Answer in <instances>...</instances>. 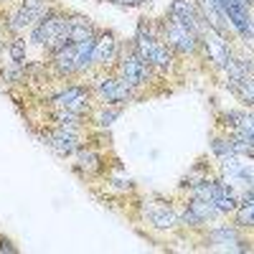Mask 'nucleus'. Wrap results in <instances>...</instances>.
<instances>
[{
	"label": "nucleus",
	"mask_w": 254,
	"mask_h": 254,
	"mask_svg": "<svg viewBox=\"0 0 254 254\" xmlns=\"http://www.w3.org/2000/svg\"><path fill=\"white\" fill-rule=\"evenodd\" d=\"M79 165L87 168V171H97V168H99V158H97L92 150H84V153L79 155Z\"/></svg>",
	"instance_id": "obj_19"
},
{
	"label": "nucleus",
	"mask_w": 254,
	"mask_h": 254,
	"mask_svg": "<svg viewBox=\"0 0 254 254\" xmlns=\"http://www.w3.org/2000/svg\"><path fill=\"white\" fill-rule=\"evenodd\" d=\"M41 18H44V15H38V13H33V10L20 8V10H15V13H13V18H10V28H15V31L28 28V26H33L36 20H41Z\"/></svg>",
	"instance_id": "obj_14"
},
{
	"label": "nucleus",
	"mask_w": 254,
	"mask_h": 254,
	"mask_svg": "<svg viewBox=\"0 0 254 254\" xmlns=\"http://www.w3.org/2000/svg\"><path fill=\"white\" fill-rule=\"evenodd\" d=\"M120 3H140V0H120Z\"/></svg>",
	"instance_id": "obj_25"
},
{
	"label": "nucleus",
	"mask_w": 254,
	"mask_h": 254,
	"mask_svg": "<svg viewBox=\"0 0 254 254\" xmlns=\"http://www.w3.org/2000/svg\"><path fill=\"white\" fill-rule=\"evenodd\" d=\"M33 41L41 46H51V49H64L69 44V36H66V18H59V15H49L44 18L41 23L33 28Z\"/></svg>",
	"instance_id": "obj_2"
},
{
	"label": "nucleus",
	"mask_w": 254,
	"mask_h": 254,
	"mask_svg": "<svg viewBox=\"0 0 254 254\" xmlns=\"http://www.w3.org/2000/svg\"><path fill=\"white\" fill-rule=\"evenodd\" d=\"M214 153H216L219 158H226V155L234 153V147H231L229 140H214Z\"/></svg>",
	"instance_id": "obj_21"
},
{
	"label": "nucleus",
	"mask_w": 254,
	"mask_h": 254,
	"mask_svg": "<svg viewBox=\"0 0 254 254\" xmlns=\"http://www.w3.org/2000/svg\"><path fill=\"white\" fill-rule=\"evenodd\" d=\"M137 54L147 64H155V66H160V69L171 66V54H168V49L160 44V41H155L153 36H145V31H140V36H137Z\"/></svg>",
	"instance_id": "obj_4"
},
{
	"label": "nucleus",
	"mask_w": 254,
	"mask_h": 254,
	"mask_svg": "<svg viewBox=\"0 0 254 254\" xmlns=\"http://www.w3.org/2000/svg\"><path fill=\"white\" fill-rule=\"evenodd\" d=\"M46 142L54 153L59 155H71L76 147H79V137L71 127H59L54 132H46Z\"/></svg>",
	"instance_id": "obj_6"
},
{
	"label": "nucleus",
	"mask_w": 254,
	"mask_h": 254,
	"mask_svg": "<svg viewBox=\"0 0 254 254\" xmlns=\"http://www.w3.org/2000/svg\"><path fill=\"white\" fill-rule=\"evenodd\" d=\"M208 242H214V244H221V247H231V244H239V234H237V229H216V231H211L208 234Z\"/></svg>",
	"instance_id": "obj_15"
},
{
	"label": "nucleus",
	"mask_w": 254,
	"mask_h": 254,
	"mask_svg": "<svg viewBox=\"0 0 254 254\" xmlns=\"http://www.w3.org/2000/svg\"><path fill=\"white\" fill-rule=\"evenodd\" d=\"M237 130L254 135V115H244V112H242V120H239V127H237Z\"/></svg>",
	"instance_id": "obj_22"
},
{
	"label": "nucleus",
	"mask_w": 254,
	"mask_h": 254,
	"mask_svg": "<svg viewBox=\"0 0 254 254\" xmlns=\"http://www.w3.org/2000/svg\"><path fill=\"white\" fill-rule=\"evenodd\" d=\"M79 120H81V115L79 112H74V110H59L56 112V122H59V127H74L79 125Z\"/></svg>",
	"instance_id": "obj_18"
},
{
	"label": "nucleus",
	"mask_w": 254,
	"mask_h": 254,
	"mask_svg": "<svg viewBox=\"0 0 254 254\" xmlns=\"http://www.w3.org/2000/svg\"><path fill=\"white\" fill-rule=\"evenodd\" d=\"M23 54H26V44H23V41H15V44L10 46V56H13V61H23Z\"/></svg>",
	"instance_id": "obj_23"
},
{
	"label": "nucleus",
	"mask_w": 254,
	"mask_h": 254,
	"mask_svg": "<svg viewBox=\"0 0 254 254\" xmlns=\"http://www.w3.org/2000/svg\"><path fill=\"white\" fill-rule=\"evenodd\" d=\"M54 102L59 104L61 110H74V112H84L87 110V92H84L81 87H69L66 92H61L54 97Z\"/></svg>",
	"instance_id": "obj_8"
},
{
	"label": "nucleus",
	"mask_w": 254,
	"mask_h": 254,
	"mask_svg": "<svg viewBox=\"0 0 254 254\" xmlns=\"http://www.w3.org/2000/svg\"><path fill=\"white\" fill-rule=\"evenodd\" d=\"M120 74H122V84H127V87H140L147 79V64L140 54H130L122 61Z\"/></svg>",
	"instance_id": "obj_5"
},
{
	"label": "nucleus",
	"mask_w": 254,
	"mask_h": 254,
	"mask_svg": "<svg viewBox=\"0 0 254 254\" xmlns=\"http://www.w3.org/2000/svg\"><path fill=\"white\" fill-rule=\"evenodd\" d=\"M92 49L94 41H79V44H66L64 49L56 51V69L61 74H71V71H81L92 64Z\"/></svg>",
	"instance_id": "obj_1"
},
{
	"label": "nucleus",
	"mask_w": 254,
	"mask_h": 254,
	"mask_svg": "<svg viewBox=\"0 0 254 254\" xmlns=\"http://www.w3.org/2000/svg\"><path fill=\"white\" fill-rule=\"evenodd\" d=\"M117 117V110H110V112H99L97 115V122L102 125V127H107V125H112V120Z\"/></svg>",
	"instance_id": "obj_24"
},
{
	"label": "nucleus",
	"mask_w": 254,
	"mask_h": 254,
	"mask_svg": "<svg viewBox=\"0 0 254 254\" xmlns=\"http://www.w3.org/2000/svg\"><path fill=\"white\" fill-rule=\"evenodd\" d=\"M165 38H168V44H171L173 49H178L183 54L196 51V46H198V33L193 28L183 26L181 20H176V18H171L165 23Z\"/></svg>",
	"instance_id": "obj_3"
},
{
	"label": "nucleus",
	"mask_w": 254,
	"mask_h": 254,
	"mask_svg": "<svg viewBox=\"0 0 254 254\" xmlns=\"http://www.w3.org/2000/svg\"><path fill=\"white\" fill-rule=\"evenodd\" d=\"M190 211H193L201 221H206V219H211V216L219 214V208L211 203V201H206V198H193V201H190Z\"/></svg>",
	"instance_id": "obj_17"
},
{
	"label": "nucleus",
	"mask_w": 254,
	"mask_h": 254,
	"mask_svg": "<svg viewBox=\"0 0 254 254\" xmlns=\"http://www.w3.org/2000/svg\"><path fill=\"white\" fill-rule=\"evenodd\" d=\"M252 145H254V135H252Z\"/></svg>",
	"instance_id": "obj_26"
},
{
	"label": "nucleus",
	"mask_w": 254,
	"mask_h": 254,
	"mask_svg": "<svg viewBox=\"0 0 254 254\" xmlns=\"http://www.w3.org/2000/svg\"><path fill=\"white\" fill-rule=\"evenodd\" d=\"M97 89L107 102H125L130 94V87L122 84V79H97Z\"/></svg>",
	"instance_id": "obj_9"
},
{
	"label": "nucleus",
	"mask_w": 254,
	"mask_h": 254,
	"mask_svg": "<svg viewBox=\"0 0 254 254\" xmlns=\"http://www.w3.org/2000/svg\"><path fill=\"white\" fill-rule=\"evenodd\" d=\"M171 18L181 20L183 26L193 28V31L198 33V18H196V10H193V5H190L188 0H173V5H171Z\"/></svg>",
	"instance_id": "obj_11"
},
{
	"label": "nucleus",
	"mask_w": 254,
	"mask_h": 254,
	"mask_svg": "<svg viewBox=\"0 0 254 254\" xmlns=\"http://www.w3.org/2000/svg\"><path fill=\"white\" fill-rule=\"evenodd\" d=\"M231 89H234L244 102H249V104H254V74L249 71L247 76H242L237 84H234V87H231Z\"/></svg>",
	"instance_id": "obj_16"
},
{
	"label": "nucleus",
	"mask_w": 254,
	"mask_h": 254,
	"mask_svg": "<svg viewBox=\"0 0 254 254\" xmlns=\"http://www.w3.org/2000/svg\"><path fill=\"white\" fill-rule=\"evenodd\" d=\"M23 8H26V10H33V13H38V15H46L49 3H46V0H23Z\"/></svg>",
	"instance_id": "obj_20"
},
{
	"label": "nucleus",
	"mask_w": 254,
	"mask_h": 254,
	"mask_svg": "<svg viewBox=\"0 0 254 254\" xmlns=\"http://www.w3.org/2000/svg\"><path fill=\"white\" fill-rule=\"evenodd\" d=\"M203 46L211 56V61H216V66H226V61H229V49H226V41L219 31H214L208 26V31L203 33Z\"/></svg>",
	"instance_id": "obj_7"
},
{
	"label": "nucleus",
	"mask_w": 254,
	"mask_h": 254,
	"mask_svg": "<svg viewBox=\"0 0 254 254\" xmlns=\"http://www.w3.org/2000/svg\"><path fill=\"white\" fill-rule=\"evenodd\" d=\"M66 36H69V44L87 41V38H92V23L87 18H71V20H66Z\"/></svg>",
	"instance_id": "obj_12"
},
{
	"label": "nucleus",
	"mask_w": 254,
	"mask_h": 254,
	"mask_svg": "<svg viewBox=\"0 0 254 254\" xmlns=\"http://www.w3.org/2000/svg\"><path fill=\"white\" fill-rule=\"evenodd\" d=\"M147 219H150L158 229H168V226H176V214L168 206H147Z\"/></svg>",
	"instance_id": "obj_13"
},
{
	"label": "nucleus",
	"mask_w": 254,
	"mask_h": 254,
	"mask_svg": "<svg viewBox=\"0 0 254 254\" xmlns=\"http://www.w3.org/2000/svg\"><path fill=\"white\" fill-rule=\"evenodd\" d=\"M117 56V41L112 33H104L99 41H94V49H92V61L94 64H110Z\"/></svg>",
	"instance_id": "obj_10"
}]
</instances>
